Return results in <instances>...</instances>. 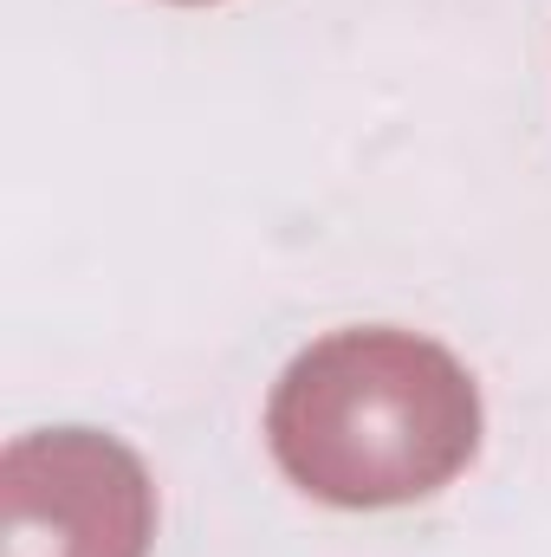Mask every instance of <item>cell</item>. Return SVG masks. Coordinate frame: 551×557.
Segmentation results:
<instances>
[{
  "label": "cell",
  "instance_id": "3",
  "mask_svg": "<svg viewBox=\"0 0 551 557\" xmlns=\"http://www.w3.org/2000/svg\"><path fill=\"white\" fill-rule=\"evenodd\" d=\"M175 7H215V0H175Z\"/></svg>",
  "mask_w": 551,
  "mask_h": 557
},
{
  "label": "cell",
  "instance_id": "2",
  "mask_svg": "<svg viewBox=\"0 0 551 557\" xmlns=\"http://www.w3.org/2000/svg\"><path fill=\"white\" fill-rule=\"evenodd\" d=\"M156 480L118 434L39 428L0 454V557H149Z\"/></svg>",
  "mask_w": 551,
  "mask_h": 557
},
{
  "label": "cell",
  "instance_id": "1",
  "mask_svg": "<svg viewBox=\"0 0 551 557\" xmlns=\"http://www.w3.org/2000/svg\"><path fill=\"white\" fill-rule=\"evenodd\" d=\"M279 473L338 512L434 499L480 454V383L467 363L396 324H351L305 344L267 403Z\"/></svg>",
  "mask_w": 551,
  "mask_h": 557
}]
</instances>
